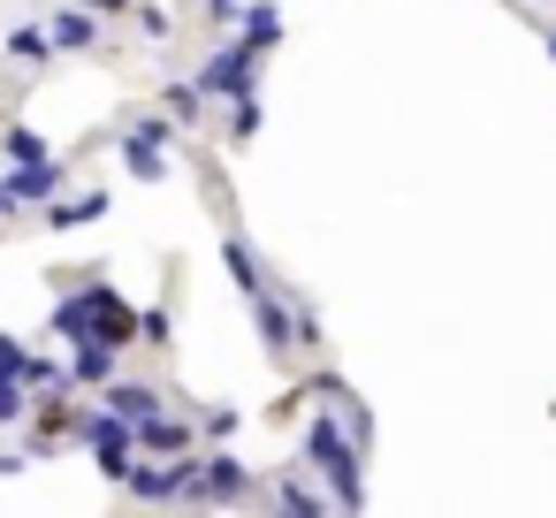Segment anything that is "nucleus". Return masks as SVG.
<instances>
[{
  "mask_svg": "<svg viewBox=\"0 0 556 518\" xmlns=\"http://www.w3.org/2000/svg\"><path fill=\"white\" fill-rule=\"evenodd\" d=\"M305 457H313V472L328 480V503L366 510V442H351L336 412H313V427H305Z\"/></svg>",
  "mask_w": 556,
  "mask_h": 518,
  "instance_id": "f257e3e1",
  "label": "nucleus"
},
{
  "mask_svg": "<svg viewBox=\"0 0 556 518\" xmlns=\"http://www.w3.org/2000/svg\"><path fill=\"white\" fill-rule=\"evenodd\" d=\"M54 336H62V343H115V351H123V343L138 336V313H130L108 282H85V290H70V298L54 305Z\"/></svg>",
  "mask_w": 556,
  "mask_h": 518,
  "instance_id": "f03ea898",
  "label": "nucleus"
},
{
  "mask_svg": "<svg viewBox=\"0 0 556 518\" xmlns=\"http://www.w3.org/2000/svg\"><path fill=\"white\" fill-rule=\"evenodd\" d=\"M77 434L100 450V472H108V480H123V472H130L138 442H130V419H123L115 404H108V412H85V419H77Z\"/></svg>",
  "mask_w": 556,
  "mask_h": 518,
  "instance_id": "7ed1b4c3",
  "label": "nucleus"
},
{
  "mask_svg": "<svg viewBox=\"0 0 556 518\" xmlns=\"http://www.w3.org/2000/svg\"><path fill=\"white\" fill-rule=\"evenodd\" d=\"M260 495V480L229 457V450H214L206 465H199V488H191V503H252Z\"/></svg>",
  "mask_w": 556,
  "mask_h": 518,
  "instance_id": "20e7f679",
  "label": "nucleus"
},
{
  "mask_svg": "<svg viewBox=\"0 0 556 518\" xmlns=\"http://www.w3.org/2000/svg\"><path fill=\"white\" fill-rule=\"evenodd\" d=\"M62 161L54 153H39V161H24V168H9V176H0V199H9V206H47L54 191H62Z\"/></svg>",
  "mask_w": 556,
  "mask_h": 518,
  "instance_id": "39448f33",
  "label": "nucleus"
},
{
  "mask_svg": "<svg viewBox=\"0 0 556 518\" xmlns=\"http://www.w3.org/2000/svg\"><path fill=\"white\" fill-rule=\"evenodd\" d=\"M260 54H267V47H252V39L222 47V54L191 77V85H199V100H206V92H244V85H252V70H260Z\"/></svg>",
  "mask_w": 556,
  "mask_h": 518,
  "instance_id": "423d86ee",
  "label": "nucleus"
},
{
  "mask_svg": "<svg viewBox=\"0 0 556 518\" xmlns=\"http://www.w3.org/2000/svg\"><path fill=\"white\" fill-rule=\"evenodd\" d=\"M115 381V343H70L62 389H108Z\"/></svg>",
  "mask_w": 556,
  "mask_h": 518,
  "instance_id": "0eeeda50",
  "label": "nucleus"
},
{
  "mask_svg": "<svg viewBox=\"0 0 556 518\" xmlns=\"http://www.w3.org/2000/svg\"><path fill=\"white\" fill-rule=\"evenodd\" d=\"M130 442H138V450H153V457H176V450H191V419H168V412L153 404V412L130 427Z\"/></svg>",
  "mask_w": 556,
  "mask_h": 518,
  "instance_id": "6e6552de",
  "label": "nucleus"
},
{
  "mask_svg": "<svg viewBox=\"0 0 556 518\" xmlns=\"http://www.w3.org/2000/svg\"><path fill=\"white\" fill-rule=\"evenodd\" d=\"M47 47H54V54H85V47H100V16H92V9L54 16V24H47Z\"/></svg>",
  "mask_w": 556,
  "mask_h": 518,
  "instance_id": "1a4fd4ad",
  "label": "nucleus"
},
{
  "mask_svg": "<svg viewBox=\"0 0 556 518\" xmlns=\"http://www.w3.org/2000/svg\"><path fill=\"white\" fill-rule=\"evenodd\" d=\"M237 24H244L252 47H275L282 39V9H275V0H237Z\"/></svg>",
  "mask_w": 556,
  "mask_h": 518,
  "instance_id": "9d476101",
  "label": "nucleus"
},
{
  "mask_svg": "<svg viewBox=\"0 0 556 518\" xmlns=\"http://www.w3.org/2000/svg\"><path fill=\"white\" fill-rule=\"evenodd\" d=\"M108 404H115V412H123V419H130V427H138V419H146V412H153V404H161V396H153V389H146V381H108Z\"/></svg>",
  "mask_w": 556,
  "mask_h": 518,
  "instance_id": "9b49d317",
  "label": "nucleus"
},
{
  "mask_svg": "<svg viewBox=\"0 0 556 518\" xmlns=\"http://www.w3.org/2000/svg\"><path fill=\"white\" fill-rule=\"evenodd\" d=\"M123 161H130L146 184H153V176H168V161H161V146H153L146 130H130V138H123Z\"/></svg>",
  "mask_w": 556,
  "mask_h": 518,
  "instance_id": "f8f14e48",
  "label": "nucleus"
},
{
  "mask_svg": "<svg viewBox=\"0 0 556 518\" xmlns=\"http://www.w3.org/2000/svg\"><path fill=\"white\" fill-rule=\"evenodd\" d=\"M100 214H108V199H100V191H85V199H54V214H47V222H54V229H77V222H100Z\"/></svg>",
  "mask_w": 556,
  "mask_h": 518,
  "instance_id": "ddd939ff",
  "label": "nucleus"
},
{
  "mask_svg": "<svg viewBox=\"0 0 556 518\" xmlns=\"http://www.w3.org/2000/svg\"><path fill=\"white\" fill-rule=\"evenodd\" d=\"M252 130H260V92H252V85H244V92H229V138H237V146H244V138H252Z\"/></svg>",
  "mask_w": 556,
  "mask_h": 518,
  "instance_id": "4468645a",
  "label": "nucleus"
},
{
  "mask_svg": "<svg viewBox=\"0 0 556 518\" xmlns=\"http://www.w3.org/2000/svg\"><path fill=\"white\" fill-rule=\"evenodd\" d=\"M9 54H16V62H47V54H54V47H47V24H16V31H9Z\"/></svg>",
  "mask_w": 556,
  "mask_h": 518,
  "instance_id": "2eb2a0df",
  "label": "nucleus"
},
{
  "mask_svg": "<svg viewBox=\"0 0 556 518\" xmlns=\"http://www.w3.org/2000/svg\"><path fill=\"white\" fill-rule=\"evenodd\" d=\"M70 434H77V412H70V404H47V412H39V450H54V442H70Z\"/></svg>",
  "mask_w": 556,
  "mask_h": 518,
  "instance_id": "dca6fc26",
  "label": "nucleus"
},
{
  "mask_svg": "<svg viewBox=\"0 0 556 518\" xmlns=\"http://www.w3.org/2000/svg\"><path fill=\"white\" fill-rule=\"evenodd\" d=\"M267 495H275V503H282V510H298V518H320V495H313V488H305V480H275V488H267Z\"/></svg>",
  "mask_w": 556,
  "mask_h": 518,
  "instance_id": "f3484780",
  "label": "nucleus"
},
{
  "mask_svg": "<svg viewBox=\"0 0 556 518\" xmlns=\"http://www.w3.org/2000/svg\"><path fill=\"white\" fill-rule=\"evenodd\" d=\"M16 419H31V389L16 374H0V427H16Z\"/></svg>",
  "mask_w": 556,
  "mask_h": 518,
  "instance_id": "a211bd4d",
  "label": "nucleus"
},
{
  "mask_svg": "<svg viewBox=\"0 0 556 518\" xmlns=\"http://www.w3.org/2000/svg\"><path fill=\"white\" fill-rule=\"evenodd\" d=\"M0 146H9V161H39V153H47L39 130H24V123H9V138H0Z\"/></svg>",
  "mask_w": 556,
  "mask_h": 518,
  "instance_id": "6ab92c4d",
  "label": "nucleus"
},
{
  "mask_svg": "<svg viewBox=\"0 0 556 518\" xmlns=\"http://www.w3.org/2000/svg\"><path fill=\"white\" fill-rule=\"evenodd\" d=\"M168 115L176 123H199V85H168Z\"/></svg>",
  "mask_w": 556,
  "mask_h": 518,
  "instance_id": "aec40b11",
  "label": "nucleus"
},
{
  "mask_svg": "<svg viewBox=\"0 0 556 518\" xmlns=\"http://www.w3.org/2000/svg\"><path fill=\"white\" fill-rule=\"evenodd\" d=\"M24 358H31V351H24L16 336H0V374H24Z\"/></svg>",
  "mask_w": 556,
  "mask_h": 518,
  "instance_id": "412c9836",
  "label": "nucleus"
},
{
  "mask_svg": "<svg viewBox=\"0 0 556 518\" xmlns=\"http://www.w3.org/2000/svg\"><path fill=\"white\" fill-rule=\"evenodd\" d=\"M85 9H92V16H115V9H130V0H85Z\"/></svg>",
  "mask_w": 556,
  "mask_h": 518,
  "instance_id": "4be33fe9",
  "label": "nucleus"
},
{
  "mask_svg": "<svg viewBox=\"0 0 556 518\" xmlns=\"http://www.w3.org/2000/svg\"><path fill=\"white\" fill-rule=\"evenodd\" d=\"M548 62H556V31H548Z\"/></svg>",
  "mask_w": 556,
  "mask_h": 518,
  "instance_id": "5701e85b",
  "label": "nucleus"
}]
</instances>
